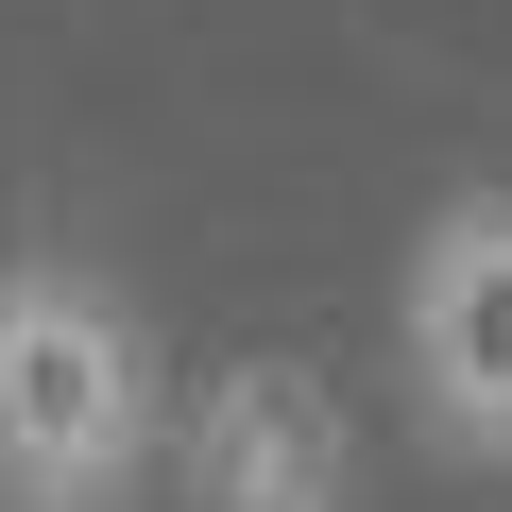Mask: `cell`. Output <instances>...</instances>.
I'll return each instance as SVG.
<instances>
[{"mask_svg":"<svg viewBox=\"0 0 512 512\" xmlns=\"http://www.w3.org/2000/svg\"><path fill=\"white\" fill-rule=\"evenodd\" d=\"M137 461H171L137 308L86 256H0V512H120Z\"/></svg>","mask_w":512,"mask_h":512,"instance_id":"6da1fadb","label":"cell"},{"mask_svg":"<svg viewBox=\"0 0 512 512\" xmlns=\"http://www.w3.org/2000/svg\"><path fill=\"white\" fill-rule=\"evenodd\" d=\"M393 359L444 461H512V188H444L393 274Z\"/></svg>","mask_w":512,"mask_h":512,"instance_id":"7a4b0ae2","label":"cell"},{"mask_svg":"<svg viewBox=\"0 0 512 512\" xmlns=\"http://www.w3.org/2000/svg\"><path fill=\"white\" fill-rule=\"evenodd\" d=\"M342 495H359V444L308 359H222L171 410V512H342Z\"/></svg>","mask_w":512,"mask_h":512,"instance_id":"3957f363","label":"cell"}]
</instances>
